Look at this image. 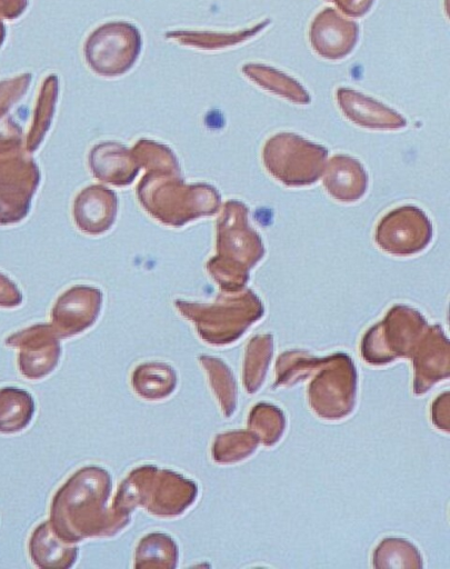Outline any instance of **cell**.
<instances>
[{"label":"cell","instance_id":"2","mask_svg":"<svg viewBox=\"0 0 450 569\" xmlns=\"http://www.w3.org/2000/svg\"><path fill=\"white\" fill-rule=\"evenodd\" d=\"M242 70L248 78L268 90L298 102L308 100L303 88L294 79L277 69L260 63H249L243 66Z\"/></svg>","mask_w":450,"mask_h":569},{"label":"cell","instance_id":"3","mask_svg":"<svg viewBox=\"0 0 450 569\" xmlns=\"http://www.w3.org/2000/svg\"><path fill=\"white\" fill-rule=\"evenodd\" d=\"M334 3L347 16L359 18L372 7L374 0H326Z\"/></svg>","mask_w":450,"mask_h":569},{"label":"cell","instance_id":"1","mask_svg":"<svg viewBox=\"0 0 450 569\" xmlns=\"http://www.w3.org/2000/svg\"><path fill=\"white\" fill-rule=\"evenodd\" d=\"M359 27L333 8H324L312 20L309 41L313 50L324 59L339 60L356 47Z\"/></svg>","mask_w":450,"mask_h":569}]
</instances>
